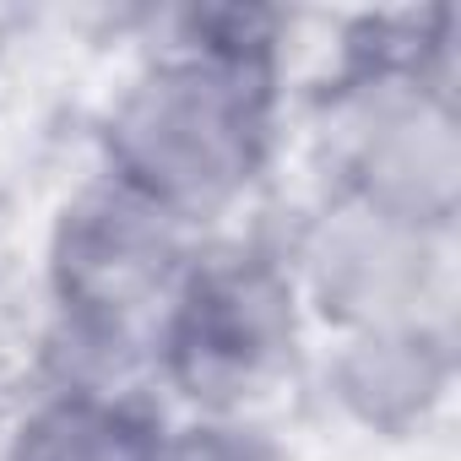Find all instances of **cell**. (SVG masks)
I'll use <instances>...</instances> for the list:
<instances>
[{"label": "cell", "instance_id": "1", "mask_svg": "<svg viewBox=\"0 0 461 461\" xmlns=\"http://www.w3.org/2000/svg\"><path fill=\"white\" fill-rule=\"evenodd\" d=\"M125 152L174 195H212L245 168V109L212 77H168L125 114Z\"/></svg>", "mask_w": 461, "mask_h": 461}, {"label": "cell", "instance_id": "2", "mask_svg": "<svg viewBox=\"0 0 461 461\" xmlns=\"http://www.w3.org/2000/svg\"><path fill=\"white\" fill-rule=\"evenodd\" d=\"M418 277H423V256L385 222L342 228V234L326 245V261H321L326 299L337 310H348V315L402 310V299L418 288Z\"/></svg>", "mask_w": 461, "mask_h": 461}, {"label": "cell", "instance_id": "3", "mask_svg": "<svg viewBox=\"0 0 461 461\" xmlns=\"http://www.w3.org/2000/svg\"><path fill=\"white\" fill-rule=\"evenodd\" d=\"M369 179L402 212H439L456 190V136L439 114L412 109L380 125L369 147Z\"/></svg>", "mask_w": 461, "mask_h": 461}, {"label": "cell", "instance_id": "4", "mask_svg": "<svg viewBox=\"0 0 461 461\" xmlns=\"http://www.w3.org/2000/svg\"><path fill=\"white\" fill-rule=\"evenodd\" d=\"M23 461H136V445L114 418L87 407H60L28 429Z\"/></svg>", "mask_w": 461, "mask_h": 461}, {"label": "cell", "instance_id": "5", "mask_svg": "<svg viewBox=\"0 0 461 461\" xmlns=\"http://www.w3.org/2000/svg\"><path fill=\"white\" fill-rule=\"evenodd\" d=\"M348 385L353 396L369 407V412H391V407H412L429 396V364L423 353H407L396 342H380L369 348L353 369H348Z\"/></svg>", "mask_w": 461, "mask_h": 461}, {"label": "cell", "instance_id": "6", "mask_svg": "<svg viewBox=\"0 0 461 461\" xmlns=\"http://www.w3.org/2000/svg\"><path fill=\"white\" fill-rule=\"evenodd\" d=\"M163 461H245V450L228 445V439H217V434H190V439H179Z\"/></svg>", "mask_w": 461, "mask_h": 461}]
</instances>
